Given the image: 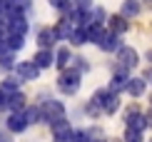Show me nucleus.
Wrapping results in <instances>:
<instances>
[{"mask_svg": "<svg viewBox=\"0 0 152 142\" xmlns=\"http://www.w3.org/2000/svg\"><path fill=\"white\" fill-rule=\"evenodd\" d=\"M3 50H5V40H3V37H0V53H3Z\"/></svg>", "mask_w": 152, "mask_h": 142, "instance_id": "cd10ccee", "label": "nucleus"}, {"mask_svg": "<svg viewBox=\"0 0 152 142\" xmlns=\"http://www.w3.org/2000/svg\"><path fill=\"white\" fill-rule=\"evenodd\" d=\"M105 30H107V28H105V25L100 23V20H90V23L85 25V37H87L90 42H97L100 37H102Z\"/></svg>", "mask_w": 152, "mask_h": 142, "instance_id": "6e6552de", "label": "nucleus"}, {"mask_svg": "<svg viewBox=\"0 0 152 142\" xmlns=\"http://www.w3.org/2000/svg\"><path fill=\"white\" fill-rule=\"evenodd\" d=\"M15 75L20 77V82H30V80H37V75H40V67L35 65L33 60L30 62H15Z\"/></svg>", "mask_w": 152, "mask_h": 142, "instance_id": "20e7f679", "label": "nucleus"}, {"mask_svg": "<svg viewBox=\"0 0 152 142\" xmlns=\"http://www.w3.org/2000/svg\"><path fill=\"white\" fill-rule=\"evenodd\" d=\"M145 87H147L145 77H127V85H125V90H127L132 97H140V95H145Z\"/></svg>", "mask_w": 152, "mask_h": 142, "instance_id": "9d476101", "label": "nucleus"}, {"mask_svg": "<svg viewBox=\"0 0 152 142\" xmlns=\"http://www.w3.org/2000/svg\"><path fill=\"white\" fill-rule=\"evenodd\" d=\"M70 60H72L70 50H67V48H60V50H58V57H55V62H58V67H60V70H65V67H67V62H70Z\"/></svg>", "mask_w": 152, "mask_h": 142, "instance_id": "412c9836", "label": "nucleus"}, {"mask_svg": "<svg viewBox=\"0 0 152 142\" xmlns=\"http://www.w3.org/2000/svg\"><path fill=\"white\" fill-rule=\"evenodd\" d=\"M127 67H122V65H120L117 67V72H115V77H112V82H110V90H115V92H117V90H122L125 85H127Z\"/></svg>", "mask_w": 152, "mask_h": 142, "instance_id": "4468645a", "label": "nucleus"}, {"mask_svg": "<svg viewBox=\"0 0 152 142\" xmlns=\"http://www.w3.org/2000/svg\"><path fill=\"white\" fill-rule=\"evenodd\" d=\"M12 67H15V57H12L10 50H3V53H0V70L8 72V70H12Z\"/></svg>", "mask_w": 152, "mask_h": 142, "instance_id": "a211bd4d", "label": "nucleus"}, {"mask_svg": "<svg viewBox=\"0 0 152 142\" xmlns=\"http://www.w3.org/2000/svg\"><path fill=\"white\" fill-rule=\"evenodd\" d=\"M3 40H5V50H10V53H18V50H23V45H25V35L5 33V35H3Z\"/></svg>", "mask_w": 152, "mask_h": 142, "instance_id": "1a4fd4ad", "label": "nucleus"}, {"mask_svg": "<svg viewBox=\"0 0 152 142\" xmlns=\"http://www.w3.org/2000/svg\"><path fill=\"white\" fill-rule=\"evenodd\" d=\"M5 110H10V112H15V110H25V95L18 90V92L8 95V105H5Z\"/></svg>", "mask_w": 152, "mask_h": 142, "instance_id": "2eb2a0df", "label": "nucleus"}, {"mask_svg": "<svg viewBox=\"0 0 152 142\" xmlns=\"http://www.w3.org/2000/svg\"><path fill=\"white\" fill-rule=\"evenodd\" d=\"M75 3V8H80V10H90L92 8V0H72Z\"/></svg>", "mask_w": 152, "mask_h": 142, "instance_id": "393cba45", "label": "nucleus"}, {"mask_svg": "<svg viewBox=\"0 0 152 142\" xmlns=\"http://www.w3.org/2000/svg\"><path fill=\"white\" fill-rule=\"evenodd\" d=\"M0 142H12V140H10V135H8V132L0 130Z\"/></svg>", "mask_w": 152, "mask_h": 142, "instance_id": "a878e982", "label": "nucleus"}, {"mask_svg": "<svg viewBox=\"0 0 152 142\" xmlns=\"http://www.w3.org/2000/svg\"><path fill=\"white\" fill-rule=\"evenodd\" d=\"M5 127H8V132L20 135V132H25V130L30 127V122L25 120V112H23V110H15V112H10V115H8V122H5Z\"/></svg>", "mask_w": 152, "mask_h": 142, "instance_id": "7ed1b4c3", "label": "nucleus"}, {"mask_svg": "<svg viewBox=\"0 0 152 142\" xmlns=\"http://www.w3.org/2000/svg\"><path fill=\"white\" fill-rule=\"evenodd\" d=\"M23 112H25V120H28L30 125H35V122H42V112H40V107H25Z\"/></svg>", "mask_w": 152, "mask_h": 142, "instance_id": "6ab92c4d", "label": "nucleus"}, {"mask_svg": "<svg viewBox=\"0 0 152 142\" xmlns=\"http://www.w3.org/2000/svg\"><path fill=\"white\" fill-rule=\"evenodd\" d=\"M40 112H42V122H55V120H60V117H65V107H62V102L58 100H45L40 105Z\"/></svg>", "mask_w": 152, "mask_h": 142, "instance_id": "f03ea898", "label": "nucleus"}, {"mask_svg": "<svg viewBox=\"0 0 152 142\" xmlns=\"http://www.w3.org/2000/svg\"><path fill=\"white\" fill-rule=\"evenodd\" d=\"M58 87H60V92H65V95H75L77 87H80V72L77 70H62V75L58 80Z\"/></svg>", "mask_w": 152, "mask_h": 142, "instance_id": "f257e3e1", "label": "nucleus"}, {"mask_svg": "<svg viewBox=\"0 0 152 142\" xmlns=\"http://www.w3.org/2000/svg\"><path fill=\"white\" fill-rule=\"evenodd\" d=\"M140 130H135V127H127V130H125V140L127 142H140Z\"/></svg>", "mask_w": 152, "mask_h": 142, "instance_id": "b1692460", "label": "nucleus"}, {"mask_svg": "<svg viewBox=\"0 0 152 142\" xmlns=\"http://www.w3.org/2000/svg\"><path fill=\"white\" fill-rule=\"evenodd\" d=\"M58 42V35H55V28H45L37 33V45L40 48H53V45Z\"/></svg>", "mask_w": 152, "mask_h": 142, "instance_id": "f8f14e48", "label": "nucleus"}, {"mask_svg": "<svg viewBox=\"0 0 152 142\" xmlns=\"http://www.w3.org/2000/svg\"><path fill=\"white\" fill-rule=\"evenodd\" d=\"M5 10H8V0H0V15H5Z\"/></svg>", "mask_w": 152, "mask_h": 142, "instance_id": "bb28decb", "label": "nucleus"}, {"mask_svg": "<svg viewBox=\"0 0 152 142\" xmlns=\"http://www.w3.org/2000/svg\"><path fill=\"white\" fill-rule=\"evenodd\" d=\"M67 40H70L72 45H82V42H87V37H85V25H75Z\"/></svg>", "mask_w": 152, "mask_h": 142, "instance_id": "f3484780", "label": "nucleus"}, {"mask_svg": "<svg viewBox=\"0 0 152 142\" xmlns=\"http://www.w3.org/2000/svg\"><path fill=\"white\" fill-rule=\"evenodd\" d=\"M0 90H3L5 95H12V92H18V90H20V77H5L3 82H0Z\"/></svg>", "mask_w": 152, "mask_h": 142, "instance_id": "dca6fc26", "label": "nucleus"}, {"mask_svg": "<svg viewBox=\"0 0 152 142\" xmlns=\"http://www.w3.org/2000/svg\"><path fill=\"white\" fill-rule=\"evenodd\" d=\"M137 12H140V3H137V0H125L122 15L125 18H132V15H137Z\"/></svg>", "mask_w": 152, "mask_h": 142, "instance_id": "4be33fe9", "label": "nucleus"}, {"mask_svg": "<svg viewBox=\"0 0 152 142\" xmlns=\"http://www.w3.org/2000/svg\"><path fill=\"white\" fill-rule=\"evenodd\" d=\"M50 5H53L55 10H60V12H70L72 10V0H50Z\"/></svg>", "mask_w": 152, "mask_h": 142, "instance_id": "5701e85b", "label": "nucleus"}, {"mask_svg": "<svg viewBox=\"0 0 152 142\" xmlns=\"http://www.w3.org/2000/svg\"><path fill=\"white\" fill-rule=\"evenodd\" d=\"M87 142H97V140H90V137H87Z\"/></svg>", "mask_w": 152, "mask_h": 142, "instance_id": "c85d7f7f", "label": "nucleus"}, {"mask_svg": "<svg viewBox=\"0 0 152 142\" xmlns=\"http://www.w3.org/2000/svg\"><path fill=\"white\" fill-rule=\"evenodd\" d=\"M33 62H35V65L40 67V70L50 67V65H53V62H55V57H53V48H40V50H37V53H35Z\"/></svg>", "mask_w": 152, "mask_h": 142, "instance_id": "423d86ee", "label": "nucleus"}, {"mask_svg": "<svg viewBox=\"0 0 152 142\" xmlns=\"http://www.w3.org/2000/svg\"><path fill=\"white\" fill-rule=\"evenodd\" d=\"M117 60H120V65L127 67V70L137 67V53L132 48H117Z\"/></svg>", "mask_w": 152, "mask_h": 142, "instance_id": "39448f33", "label": "nucleus"}, {"mask_svg": "<svg viewBox=\"0 0 152 142\" xmlns=\"http://www.w3.org/2000/svg\"><path fill=\"white\" fill-rule=\"evenodd\" d=\"M97 45H100V50H105V53H115V50L120 48L117 35L112 33V30H105V33H102V37L97 40Z\"/></svg>", "mask_w": 152, "mask_h": 142, "instance_id": "0eeeda50", "label": "nucleus"}, {"mask_svg": "<svg viewBox=\"0 0 152 142\" xmlns=\"http://www.w3.org/2000/svg\"><path fill=\"white\" fill-rule=\"evenodd\" d=\"M107 30H112L115 35H122L125 30H127V18L125 15H112L110 20H107Z\"/></svg>", "mask_w": 152, "mask_h": 142, "instance_id": "ddd939ff", "label": "nucleus"}, {"mask_svg": "<svg viewBox=\"0 0 152 142\" xmlns=\"http://www.w3.org/2000/svg\"><path fill=\"white\" fill-rule=\"evenodd\" d=\"M127 127H135V130L145 132V127H147V117H145V112H140V110H130V115H127Z\"/></svg>", "mask_w": 152, "mask_h": 142, "instance_id": "9b49d317", "label": "nucleus"}, {"mask_svg": "<svg viewBox=\"0 0 152 142\" xmlns=\"http://www.w3.org/2000/svg\"><path fill=\"white\" fill-rule=\"evenodd\" d=\"M53 125V135H65V132H70L72 127H70V122H67L65 117H60V120H55V122H50Z\"/></svg>", "mask_w": 152, "mask_h": 142, "instance_id": "aec40b11", "label": "nucleus"}]
</instances>
